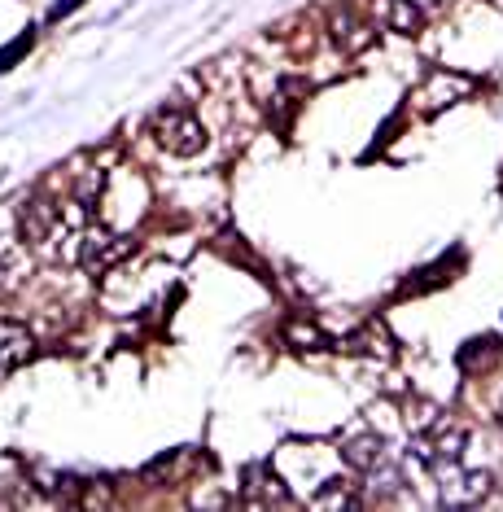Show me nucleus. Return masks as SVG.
I'll return each mask as SVG.
<instances>
[{
    "instance_id": "obj_10",
    "label": "nucleus",
    "mask_w": 503,
    "mask_h": 512,
    "mask_svg": "<svg viewBox=\"0 0 503 512\" xmlns=\"http://www.w3.org/2000/svg\"><path fill=\"white\" fill-rule=\"evenodd\" d=\"M499 425H503V399H499Z\"/></svg>"
},
{
    "instance_id": "obj_5",
    "label": "nucleus",
    "mask_w": 503,
    "mask_h": 512,
    "mask_svg": "<svg viewBox=\"0 0 503 512\" xmlns=\"http://www.w3.org/2000/svg\"><path fill=\"white\" fill-rule=\"evenodd\" d=\"M499 355H503V346L495 342V337H473V342H464V346H460L455 364L469 372V377H482L490 364H499Z\"/></svg>"
},
{
    "instance_id": "obj_2",
    "label": "nucleus",
    "mask_w": 503,
    "mask_h": 512,
    "mask_svg": "<svg viewBox=\"0 0 503 512\" xmlns=\"http://www.w3.org/2000/svg\"><path fill=\"white\" fill-rule=\"evenodd\" d=\"M438 464V499L442 508H469L490 495V473L486 469H464L460 456H442Z\"/></svg>"
},
{
    "instance_id": "obj_3",
    "label": "nucleus",
    "mask_w": 503,
    "mask_h": 512,
    "mask_svg": "<svg viewBox=\"0 0 503 512\" xmlns=\"http://www.w3.org/2000/svg\"><path fill=\"white\" fill-rule=\"evenodd\" d=\"M35 359V333L22 320L0 316V368H22Z\"/></svg>"
},
{
    "instance_id": "obj_8",
    "label": "nucleus",
    "mask_w": 503,
    "mask_h": 512,
    "mask_svg": "<svg viewBox=\"0 0 503 512\" xmlns=\"http://www.w3.org/2000/svg\"><path fill=\"white\" fill-rule=\"evenodd\" d=\"M31 44H35V31H27V36H22L18 44H9V49H5V53H0V71H9V66H14V62H18V57H22V53H27V49H31Z\"/></svg>"
},
{
    "instance_id": "obj_1",
    "label": "nucleus",
    "mask_w": 503,
    "mask_h": 512,
    "mask_svg": "<svg viewBox=\"0 0 503 512\" xmlns=\"http://www.w3.org/2000/svg\"><path fill=\"white\" fill-rule=\"evenodd\" d=\"M149 132H154V141L167 149L175 158H193L206 149V127L193 119L184 106H167L154 114V123H149Z\"/></svg>"
},
{
    "instance_id": "obj_7",
    "label": "nucleus",
    "mask_w": 503,
    "mask_h": 512,
    "mask_svg": "<svg viewBox=\"0 0 503 512\" xmlns=\"http://www.w3.org/2000/svg\"><path fill=\"white\" fill-rule=\"evenodd\" d=\"M364 495H359V482H346V477H333L324 482V491L311 499V508H359Z\"/></svg>"
},
{
    "instance_id": "obj_4",
    "label": "nucleus",
    "mask_w": 503,
    "mask_h": 512,
    "mask_svg": "<svg viewBox=\"0 0 503 512\" xmlns=\"http://www.w3.org/2000/svg\"><path fill=\"white\" fill-rule=\"evenodd\" d=\"M342 460L359 473H372L385 464V442L377 434H368V429H350L346 442H342Z\"/></svg>"
},
{
    "instance_id": "obj_6",
    "label": "nucleus",
    "mask_w": 503,
    "mask_h": 512,
    "mask_svg": "<svg viewBox=\"0 0 503 512\" xmlns=\"http://www.w3.org/2000/svg\"><path fill=\"white\" fill-rule=\"evenodd\" d=\"M385 9V22H390L394 31H403V36H416L420 27H425V9L416 5V0H381Z\"/></svg>"
},
{
    "instance_id": "obj_9",
    "label": "nucleus",
    "mask_w": 503,
    "mask_h": 512,
    "mask_svg": "<svg viewBox=\"0 0 503 512\" xmlns=\"http://www.w3.org/2000/svg\"><path fill=\"white\" fill-rule=\"evenodd\" d=\"M79 5V0H57V5H53V14H49V22H57V18H66L70 14V9H75Z\"/></svg>"
}]
</instances>
